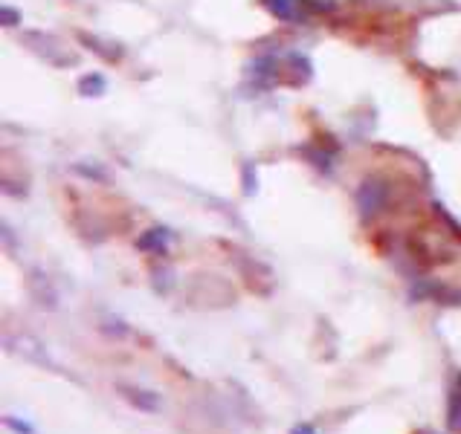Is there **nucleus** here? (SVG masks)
Masks as SVG:
<instances>
[{
    "label": "nucleus",
    "mask_w": 461,
    "mask_h": 434,
    "mask_svg": "<svg viewBox=\"0 0 461 434\" xmlns=\"http://www.w3.org/2000/svg\"><path fill=\"white\" fill-rule=\"evenodd\" d=\"M453 400H458L461 403V377H458V385H455V397ZM453 428H461V411H458V420H455V426Z\"/></svg>",
    "instance_id": "nucleus-4"
},
{
    "label": "nucleus",
    "mask_w": 461,
    "mask_h": 434,
    "mask_svg": "<svg viewBox=\"0 0 461 434\" xmlns=\"http://www.w3.org/2000/svg\"><path fill=\"white\" fill-rule=\"evenodd\" d=\"M122 391H125V397H128L131 403H137L140 408H145V411H154V408H157V403H151V400L145 403V400H142L145 391H133V388H122Z\"/></svg>",
    "instance_id": "nucleus-1"
},
{
    "label": "nucleus",
    "mask_w": 461,
    "mask_h": 434,
    "mask_svg": "<svg viewBox=\"0 0 461 434\" xmlns=\"http://www.w3.org/2000/svg\"><path fill=\"white\" fill-rule=\"evenodd\" d=\"M6 426H9L12 431H17V434H35L32 426H27V423H21V420H15V417H6Z\"/></svg>",
    "instance_id": "nucleus-2"
},
{
    "label": "nucleus",
    "mask_w": 461,
    "mask_h": 434,
    "mask_svg": "<svg viewBox=\"0 0 461 434\" xmlns=\"http://www.w3.org/2000/svg\"><path fill=\"white\" fill-rule=\"evenodd\" d=\"M291 434H319V431H316L314 426H307V423H302V426H296V428H293Z\"/></svg>",
    "instance_id": "nucleus-3"
}]
</instances>
